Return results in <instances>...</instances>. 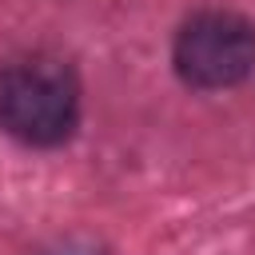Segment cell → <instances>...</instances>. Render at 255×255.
<instances>
[{
    "instance_id": "2",
    "label": "cell",
    "mask_w": 255,
    "mask_h": 255,
    "mask_svg": "<svg viewBox=\"0 0 255 255\" xmlns=\"http://www.w3.org/2000/svg\"><path fill=\"white\" fill-rule=\"evenodd\" d=\"M255 68V28L235 12H199L175 36V72L191 88H231Z\"/></svg>"
},
{
    "instance_id": "1",
    "label": "cell",
    "mask_w": 255,
    "mask_h": 255,
    "mask_svg": "<svg viewBox=\"0 0 255 255\" xmlns=\"http://www.w3.org/2000/svg\"><path fill=\"white\" fill-rule=\"evenodd\" d=\"M80 116V84L68 64L32 56L0 72V128L32 147L64 143Z\"/></svg>"
}]
</instances>
